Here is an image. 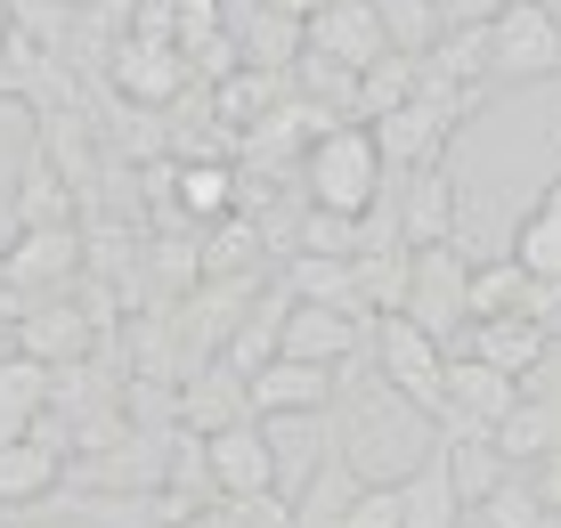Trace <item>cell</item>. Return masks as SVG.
<instances>
[{
	"mask_svg": "<svg viewBox=\"0 0 561 528\" xmlns=\"http://www.w3.org/2000/svg\"><path fill=\"white\" fill-rule=\"evenodd\" d=\"M358 487H366V480L334 456V447H325V456L309 463V480L294 487V528H342V513H351Z\"/></svg>",
	"mask_w": 561,
	"mask_h": 528,
	"instance_id": "22",
	"label": "cell"
},
{
	"mask_svg": "<svg viewBox=\"0 0 561 528\" xmlns=\"http://www.w3.org/2000/svg\"><path fill=\"white\" fill-rule=\"evenodd\" d=\"M553 342H561V309H553Z\"/></svg>",
	"mask_w": 561,
	"mask_h": 528,
	"instance_id": "42",
	"label": "cell"
},
{
	"mask_svg": "<svg viewBox=\"0 0 561 528\" xmlns=\"http://www.w3.org/2000/svg\"><path fill=\"white\" fill-rule=\"evenodd\" d=\"M277 97H285V73H261V66H237V73H220V82H204V106H211V130H220V139L253 130Z\"/></svg>",
	"mask_w": 561,
	"mask_h": 528,
	"instance_id": "20",
	"label": "cell"
},
{
	"mask_svg": "<svg viewBox=\"0 0 561 528\" xmlns=\"http://www.w3.org/2000/svg\"><path fill=\"white\" fill-rule=\"evenodd\" d=\"M489 73L496 82H553L561 73V0H505L489 16Z\"/></svg>",
	"mask_w": 561,
	"mask_h": 528,
	"instance_id": "6",
	"label": "cell"
},
{
	"mask_svg": "<svg viewBox=\"0 0 561 528\" xmlns=\"http://www.w3.org/2000/svg\"><path fill=\"white\" fill-rule=\"evenodd\" d=\"M423 82V57H399V49H382L375 66L358 73V106H351V123H375V114H391V106H408Z\"/></svg>",
	"mask_w": 561,
	"mask_h": 528,
	"instance_id": "28",
	"label": "cell"
},
{
	"mask_svg": "<svg viewBox=\"0 0 561 528\" xmlns=\"http://www.w3.org/2000/svg\"><path fill=\"white\" fill-rule=\"evenodd\" d=\"M391 195H399V244H456V171H448V154H439V163H415V171H391Z\"/></svg>",
	"mask_w": 561,
	"mask_h": 528,
	"instance_id": "14",
	"label": "cell"
},
{
	"mask_svg": "<svg viewBox=\"0 0 561 528\" xmlns=\"http://www.w3.org/2000/svg\"><path fill=\"white\" fill-rule=\"evenodd\" d=\"M366 342H375V375L391 390H408L423 415L439 423V399H448V349L423 334L415 318H399V309H382V318L366 325Z\"/></svg>",
	"mask_w": 561,
	"mask_h": 528,
	"instance_id": "7",
	"label": "cell"
},
{
	"mask_svg": "<svg viewBox=\"0 0 561 528\" xmlns=\"http://www.w3.org/2000/svg\"><path fill=\"white\" fill-rule=\"evenodd\" d=\"M228 33H237V49H244V66H261V73H285L301 57V16H285V9H244V16H228Z\"/></svg>",
	"mask_w": 561,
	"mask_h": 528,
	"instance_id": "26",
	"label": "cell"
},
{
	"mask_svg": "<svg viewBox=\"0 0 561 528\" xmlns=\"http://www.w3.org/2000/svg\"><path fill=\"white\" fill-rule=\"evenodd\" d=\"M513 261L529 268L537 285H561V220L553 211H529V220L513 228Z\"/></svg>",
	"mask_w": 561,
	"mask_h": 528,
	"instance_id": "33",
	"label": "cell"
},
{
	"mask_svg": "<svg viewBox=\"0 0 561 528\" xmlns=\"http://www.w3.org/2000/svg\"><path fill=\"white\" fill-rule=\"evenodd\" d=\"M439 463H448V480H456V496H463V504H480L496 480L513 472L505 447H496L489 432H472V439H439Z\"/></svg>",
	"mask_w": 561,
	"mask_h": 528,
	"instance_id": "29",
	"label": "cell"
},
{
	"mask_svg": "<svg viewBox=\"0 0 561 528\" xmlns=\"http://www.w3.org/2000/svg\"><path fill=\"white\" fill-rule=\"evenodd\" d=\"M261 9H285V16H309V9H325V0H261Z\"/></svg>",
	"mask_w": 561,
	"mask_h": 528,
	"instance_id": "37",
	"label": "cell"
},
{
	"mask_svg": "<svg viewBox=\"0 0 561 528\" xmlns=\"http://www.w3.org/2000/svg\"><path fill=\"white\" fill-rule=\"evenodd\" d=\"M463 513H472V520H489V528H537V520H546V504H537L529 472H520V463H513V472L496 480V487H489V496H480V504H463Z\"/></svg>",
	"mask_w": 561,
	"mask_h": 528,
	"instance_id": "30",
	"label": "cell"
},
{
	"mask_svg": "<svg viewBox=\"0 0 561 528\" xmlns=\"http://www.w3.org/2000/svg\"><path fill=\"white\" fill-rule=\"evenodd\" d=\"M57 487H66V447L0 439V513H16V504H49Z\"/></svg>",
	"mask_w": 561,
	"mask_h": 528,
	"instance_id": "19",
	"label": "cell"
},
{
	"mask_svg": "<svg viewBox=\"0 0 561 528\" xmlns=\"http://www.w3.org/2000/svg\"><path fill=\"white\" fill-rule=\"evenodd\" d=\"M211 33H228L220 0H171V42H180V49H204Z\"/></svg>",
	"mask_w": 561,
	"mask_h": 528,
	"instance_id": "34",
	"label": "cell"
},
{
	"mask_svg": "<svg viewBox=\"0 0 561 528\" xmlns=\"http://www.w3.org/2000/svg\"><path fill=\"white\" fill-rule=\"evenodd\" d=\"M529 292H537V277L513 261H489V268H472V285H463V301H472V318H529Z\"/></svg>",
	"mask_w": 561,
	"mask_h": 528,
	"instance_id": "27",
	"label": "cell"
},
{
	"mask_svg": "<svg viewBox=\"0 0 561 528\" xmlns=\"http://www.w3.org/2000/svg\"><path fill=\"white\" fill-rule=\"evenodd\" d=\"M456 349H472V358H489V366H505V375H520V382H529L537 366H546L553 334H546L537 318H472Z\"/></svg>",
	"mask_w": 561,
	"mask_h": 528,
	"instance_id": "17",
	"label": "cell"
},
{
	"mask_svg": "<svg viewBox=\"0 0 561 528\" xmlns=\"http://www.w3.org/2000/svg\"><path fill=\"white\" fill-rule=\"evenodd\" d=\"M294 187H301V204H318V211H358L375 204V187H382V147H375V130L366 123H334V130H318L301 154V171H294Z\"/></svg>",
	"mask_w": 561,
	"mask_h": 528,
	"instance_id": "2",
	"label": "cell"
},
{
	"mask_svg": "<svg viewBox=\"0 0 561 528\" xmlns=\"http://www.w3.org/2000/svg\"><path fill=\"white\" fill-rule=\"evenodd\" d=\"M204 463H211V496H268L277 487V439H268L261 415L228 423V432H204Z\"/></svg>",
	"mask_w": 561,
	"mask_h": 528,
	"instance_id": "12",
	"label": "cell"
},
{
	"mask_svg": "<svg viewBox=\"0 0 561 528\" xmlns=\"http://www.w3.org/2000/svg\"><path fill=\"white\" fill-rule=\"evenodd\" d=\"M294 252H318V261H358V252H366V228L351 220V211L301 204V244H294Z\"/></svg>",
	"mask_w": 561,
	"mask_h": 528,
	"instance_id": "31",
	"label": "cell"
},
{
	"mask_svg": "<svg viewBox=\"0 0 561 528\" xmlns=\"http://www.w3.org/2000/svg\"><path fill=\"white\" fill-rule=\"evenodd\" d=\"M456 528H489V520H472V513H463V520H456Z\"/></svg>",
	"mask_w": 561,
	"mask_h": 528,
	"instance_id": "39",
	"label": "cell"
},
{
	"mask_svg": "<svg viewBox=\"0 0 561 528\" xmlns=\"http://www.w3.org/2000/svg\"><path fill=\"white\" fill-rule=\"evenodd\" d=\"M334 456L351 463L358 480H408L423 456L439 447V423L423 415V406L408 399V390H391L382 375H358L342 366V390H334Z\"/></svg>",
	"mask_w": 561,
	"mask_h": 528,
	"instance_id": "1",
	"label": "cell"
},
{
	"mask_svg": "<svg viewBox=\"0 0 561 528\" xmlns=\"http://www.w3.org/2000/svg\"><path fill=\"white\" fill-rule=\"evenodd\" d=\"M463 285H472V261L456 244H408V301H399V318H415L439 349L463 342V325H472Z\"/></svg>",
	"mask_w": 561,
	"mask_h": 528,
	"instance_id": "5",
	"label": "cell"
},
{
	"mask_svg": "<svg viewBox=\"0 0 561 528\" xmlns=\"http://www.w3.org/2000/svg\"><path fill=\"white\" fill-rule=\"evenodd\" d=\"M537 211H553V220H561V180L546 187V204H537Z\"/></svg>",
	"mask_w": 561,
	"mask_h": 528,
	"instance_id": "38",
	"label": "cell"
},
{
	"mask_svg": "<svg viewBox=\"0 0 561 528\" xmlns=\"http://www.w3.org/2000/svg\"><path fill=\"white\" fill-rule=\"evenodd\" d=\"M171 211L180 220H228L237 211V163H211V154H171Z\"/></svg>",
	"mask_w": 561,
	"mask_h": 528,
	"instance_id": "18",
	"label": "cell"
},
{
	"mask_svg": "<svg viewBox=\"0 0 561 528\" xmlns=\"http://www.w3.org/2000/svg\"><path fill=\"white\" fill-rule=\"evenodd\" d=\"M253 415V399H244V375L228 358H204L180 375V423L187 432H228V423Z\"/></svg>",
	"mask_w": 561,
	"mask_h": 528,
	"instance_id": "16",
	"label": "cell"
},
{
	"mask_svg": "<svg viewBox=\"0 0 561 528\" xmlns=\"http://www.w3.org/2000/svg\"><path fill=\"white\" fill-rule=\"evenodd\" d=\"M99 325H90V309L73 301V292H49V301H25L9 309V349H25V358L42 366H73V358H99Z\"/></svg>",
	"mask_w": 561,
	"mask_h": 528,
	"instance_id": "9",
	"label": "cell"
},
{
	"mask_svg": "<svg viewBox=\"0 0 561 528\" xmlns=\"http://www.w3.org/2000/svg\"><path fill=\"white\" fill-rule=\"evenodd\" d=\"M472 97L480 90H456V82H439V73H423L408 106H391V114H375V147H382V171H415V163H439L448 154V130L472 114Z\"/></svg>",
	"mask_w": 561,
	"mask_h": 528,
	"instance_id": "3",
	"label": "cell"
},
{
	"mask_svg": "<svg viewBox=\"0 0 561 528\" xmlns=\"http://www.w3.org/2000/svg\"><path fill=\"white\" fill-rule=\"evenodd\" d=\"M489 439L505 447V463H537V456H553V447H561V406L546 399V390H520Z\"/></svg>",
	"mask_w": 561,
	"mask_h": 528,
	"instance_id": "23",
	"label": "cell"
},
{
	"mask_svg": "<svg viewBox=\"0 0 561 528\" xmlns=\"http://www.w3.org/2000/svg\"><path fill=\"white\" fill-rule=\"evenodd\" d=\"M0 342H9V309H0Z\"/></svg>",
	"mask_w": 561,
	"mask_h": 528,
	"instance_id": "41",
	"label": "cell"
},
{
	"mask_svg": "<svg viewBox=\"0 0 561 528\" xmlns=\"http://www.w3.org/2000/svg\"><path fill=\"white\" fill-rule=\"evenodd\" d=\"M432 9H439V33H448V25H489L505 0H432Z\"/></svg>",
	"mask_w": 561,
	"mask_h": 528,
	"instance_id": "35",
	"label": "cell"
},
{
	"mask_svg": "<svg viewBox=\"0 0 561 528\" xmlns=\"http://www.w3.org/2000/svg\"><path fill=\"white\" fill-rule=\"evenodd\" d=\"M334 390H342V366H309V358H268L244 375V399H253V415L261 423H285V415H325L334 406Z\"/></svg>",
	"mask_w": 561,
	"mask_h": 528,
	"instance_id": "13",
	"label": "cell"
},
{
	"mask_svg": "<svg viewBox=\"0 0 561 528\" xmlns=\"http://www.w3.org/2000/svg\"><path fill=\"white\" fill-rule=\"evenodd\" d=\"M0 33H9V0H0Z\"/></svg>",
	"mask_w": 561,
	"mask_h": 528,
	"instance_id": "40",
	"label": "cell"
},
{
	"mask_svg": "<svg viewBox=\"0 0 561 528\" xmlns=\"http://www.w3.org/2000/svg\"><path fill=\"white\" fill-rule=\"evenodd\" d=\"M529 487H537V504H546V513H561V447H553V456H537Z\"/></svg>",
	"mask_w": 561,
	"mask_h": 528,
	"instance_id": "36",
	"label": "cell"
},
{
	"mask_svg": "<svg viewBox=\"0 0 561 528\" xmlns=\"http://www.w3.org/2000/svg\"><path fill=\"white\" fill-rule=\"evenodd\" d=\"M456 520H463V496H456L448 463H439V447H432V456L399 480V528H456Z\"/></svg>",
	"mask_w": 561,
	"mask_h": 528,
	"instance_id": "24",
	"label": "cell"
},
{
	"mask_svg": "<svg viewBox=\"0 0 561 528\" xmlns=\"http://www.w3.org/2000/svg\"><path fill=\"white\" fill-rule=\"evenodd\" d=\"M0 528H9V520H0Z\"/></svg>",
	"mask_w": 561,
	"mask_h": 528,
	"instance_id": "43",
	"label": "cell"
},
{
	"mask_svg": "<svg viewBox=\"0 0 561 528\" xmlns=\"http://www.w3.org/2000/svg\"><path fill=\"white\" fill-rule=\"evenodd\" d=\"M520 399V375L472 358V349H448V399H439V439H472V432H496L505 406Z\"/></svg>",
	"mask_w": 561,
	"mask_h": 528,
	"instance_id": "8",
	"label": "cell"
},
{
	"mask_svg": "<svg viewBox=\"0 0 561 528\" xmlns=\"http://www.w3.org/2000/svg\"><path fill=\"white\" fill-rule=\"evenodd\" d=\"M366 325H375V318H358V309H334V301H294V292H285L277 349H285V358H309V366H358Z\"/></svg>",
	"mask_w": 561,
	"mask_h": 528,
	"instance_id": "10",
	"label": "cell"
},
{
	"mask_svg": "<svg viewBox=\"0 0 561 528\" xmlns=\"http://www.w3.org/2000/svg\"><path fill=\"white\" fill-rule=\"evenodd\" d=\"M73 211H82V195L57 180V163L42 154V139H33L25 171H16V228H73Z\"/></svg>",
	"mask_w": 561,
	"mask_h": 528,
	"instance_id": "21",
	"label": "cell"
},
{
	"mask_svg": "<svg viewBox=\"0 0 561 528\" xmlns=\"http://www.w3.org/2000/svg\"><path fill=\"white\" fill-rule=\"evenodd\" d=\"M49 406V366L25 349H0V439H25Z\"/></svg>",
	"mask_w": 561,
	"mask_h": 528,
	"instance_id": "25",
	"label": "cell"
},
{
	"mask_svg": "<svg viewBox=\"0 0 561 528\" xmlns=\"http://www.w3.org/2000/svg\"><path fill=\"white\" fill-rule=\"evenodd\" d=\"M301 49H325V57H342L351 73H366L391 42H382L375 0H325V9H309V16H301Z\"/></svg>",
	"mask_w": 561,
	"mask_h": 528,
	"instance_id": "15",
	"label": "cell"
},
{
	"mask_svg": "<svg viewBox=\"0 0 561 528\" xmlns=\"http://www.w3.org/2000/svg\"><path fill=\"white\" fill-rule=\"evenodd\" d=\"M90 268V237L82 220L73 228H16L9 252H0V309H25V301H49V292H73Z\"/></svg>",
	"mask_w": 561,
	"mask_h": 528,
	"instance_id": "4",
	"label": "cell"
},
{
	"mask_svg": "<svg viewBox=\"0 0 561 528\" xmlns=\"http://www.w3.org/2000/svg\"><path fill=\"white\" fill-rule=\"evenodd\" d=\"M106 82H114V97L123 106H171V97L187 90V57H180V42H147V33H114L106 42Z\"/></svg>",
	"mask_w": 561,
	"mask_h": 528,
	"instance_id": "11",
	"label": "cell"
},
{
	"mask_svg": "<svg viewBox=\"0 0 561 528\" xmlns=\"http://www.w3.org/2000/svg\"><path fill=\"white\" fill-rule=\"evenodd\" d=\"M375 16H382V42H391L399 57H423L439 42V9L432 0H375Z\"/></svg>",
	"mask_w": 561,
	"mask_h": 528,
	"instance_id": "32",
	"label": "cell"
}]
</instances>
